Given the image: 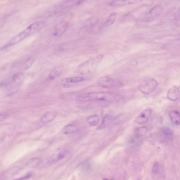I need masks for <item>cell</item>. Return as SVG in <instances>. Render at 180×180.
<instances>
[{
    "mask_svg": "<svg viewBox=\"0 0 180 180\" xmlns=\"http://www.w3.org/2000/svg\"><path fill=\"white\" fill-rule=\"evenodd\" d=\"M46 25V22L43 21H36L32 23L25 29L11 39L6 44L1 48V49H6L8 48L15 45L27 37L41 30L45 27Z\"/></svg>",
    "mask_w": 180,
    "mask_h": 180,
    "instance_id": "obj_1",
    "label": "cell"
},
{
    "mask_svg": "<svg viewBox=\"0 0 180 180\" xmlns=\"http://www.w3.org/2000/svg\"><path fill=\"white\" fill-rule=\"evenodd\" d=\"M115 100L113 94L105 92H90L80 95L77 98V100L80 101H100L111 102Z\"/></svg>",
    "mask_w": 180,
    "mask_h": 180,
    "instance_id": "obj_2",
    "label": "cell"
},
{
    "mask_svg": "<svg viewBox=\"0 0 180 180\" xmlns=\"http://www.w3.org/2000/svg\"><path fill=\"white\" fill-rule=\"evenodd\" d=\"M103 58V55H100L90 58L78 67L77 72L82 74H87L94 73L97 70Z\"/></svg>",
    "mask_w": 180,
    "mask_h": 180,
    "instance_id": "obj_3",
    "label": "cell"
},
{
    "mask_svg": "<svg viewBox=\"0 0 180 180\" xmlns=\"http://www.w3.org/2000/svg\"><path fill=\"white\" fill-rule=\"evenodd\" d=\"M158 86L156 80L153 79H148L144 80L138 87L139 89L143 94H150L156 89Z\"/></svg>",
    "mask_w": 180,
    "mask_h": 180,
    "instance_id": "obj_4",
    "label": "cell"
},
{
    "mask_svg": "<svg viewBox=\"0 0 180 180\" xmlns=\"http://www.w3.org/2000/svg\"><path fill=\"white\" fill-rule=\"evenodd\" d=\"M100 86L108 88H118L121 86V83L117 80L108 77L101 78L98 82Z\"/></svg>",
    "mask_w": 180,
    "mask_h": 180,
    "instance_id": "obj_5",
    "label": "cell"
},
{
    "mask_svg": "<svg viewBox=\"0 0 180 180\" xmlns=\"http://www.w3.org/2000/svg\"><path fill=\"white\" fill-rule=\"evenodd\" d=\"M152 112V110L151 108H147L136 117L135 120V122L138 124H141L147 122L151 117Z\"/></svg>",
    "mask_w": 180,
    "mask_h": 180,
    "instance_id": "obj_6",
    "label": "cell"
},
{
    "mask_svg": "<svg viewBox=\"0 0 180 180\" xmlns=\"http://www.w3.org/2000/svg\"><path fill=\"white\" fill-rule=\"evenodd\" d=\"M167 97L170 100L176 101L180 99V86H173L169 89Z\"/></svg>",
    "mask_w": 180,
    "mask_h": 180,
    "instance_id": "obj_7",
    "label": "cell"
},
{
    "mask_svg": "<svg viewBox=\"0 0 180 180\" xmlns=\"http://www.w3.org/2000/svg\"><path fill=\"white\" fill-rule=\"evenodd\" d=\"M68 23L66 21H62L56 26L54 35L55 36H60L64 33L67 29Z\"/></svg>",
    "mask_w": 180,
    "mask_h": 180,
    "instance_id": "obj_8",
    "label": "cell"
},
{
    "mask_svg": "<svg viewBox=\"0 0 180 180\" xmlns=\"http://www.w3.org/2000/svg\"><path fill=\"white\" fill-rule=\"evenodd\" d=\"M68 154V152L65 150H60L51 158L49 160L50 163H54L61 160L64 158Z\"/></svg>",
    "mask_w": 180,
    "mask_h": 180,
    "instance_id": "obj_9",
    "label": "cell"
},
{
    "mask_svg": "<svg viewBox=\"0 0 180 180\" xmlns=\"http://www.w3.org/2000/svg\"><path fill=\"white\" fill-rule=\"evenodd\" d=\"M58 115L56 111H49L46 112L41 117V120L43 123H46L53 120Z\"/></svg>",
    "mask_w": 180,
    "mask_h": 180,
    "instance_id": "obj_10",
    "label": "cell"
},
{
    "mask_svg": "<svg viewBox=\"0 0 180 180\" xmlns=\"http://www.w3.org/2000/svg\"><path fill=\"white\" fill-rule=\"evenodd\" d=\"M86 78L84 77H76L67 78L63 81V85L64 87H68L70 83H78L85 81Z\"/></svg>",
    "mask_w": 180,
    "mask_h": 180,
    "instance_id": "obj_11",
    "label": "cell"
},
{
    "mask_svg": "<svg viewBox=\"0 0 180 180\" xmlns=\"http://www.w3.org/2000/svg\"><path fill=\"white\" fill-rule=\"evenodd\" d=\"M169 116L174 125H180V113L178 111L175 110L170 111L169 113Z\"/></svg>",
    "mask_w": 180,
    "mask_h": 180,
    "instance_id": "obj_12",
    "label": "cell"
},
{
    "mask_svg": "<svg viewBox=\"0 0 180 180\" xmlns=\"http://www.w3.org/2000/svg\"><path fill=\"white\" fill-rule=\"evenodd\" d=\"M137 1H130V0H120L112 1L109 3V5L111 6H121L129 4H135L138 2Z\"/></svg>",
    "mask_w": 180,
    "mask_h": 180,
    "instance_id": "obj_13",
    "label": "cell"
},
{
    "mask_svg": "<svg viewBox=\"0 0 180 180\" xmlns=\"http://www.w3.org/2000/svg\"><path fill=\"white\" fill-rule=\"evenodd\" d=\"M163 8L161 6L157 5L152 8L148 13L149 17L154 18L159 16L161 13Z\"/></svg>",
    "mask_w": 180,
    "mask_h": 180,
    "instance_id": "obj_14",
    "label": "cell"
},
{
    "mask_svg": "<svg viewBox=\"0 0 180 180\" xmlns=\"http://www.w3.org/2000/svg\"><path fill=\"white\" fill-rule=\"evenodd\" d=\"M113 120V117L111 115H106L102 119L101 124L98 127V129H104L107 127Z\"/></svg>",
    "mask_w": 180,
    "mask_h": 180,
    "instance_id": "obj_15",
    "label": "cell"
},
{
    "mask_svg": "<svg viewBox=\"0 0 180 180\" xmlns=\"http://www.w3.org/2000/svg\"><path fill=\"white\" fill-rule=\"evenodd\" d=\"M148 132V129L146 127L143 126L137 128L135 130V136L137 138L142 137L146 135Z\"/></svg>",
    "mask_w": 180,
    "mask_h": 180,
    "instance_id": "obj_16",
    "label": "cell"
},
{
    "mask_svg": "<svg viewBox=\"0 0 180 180\" xmlns=\"http://www.w3.org/2000/svg\"><path fill=\"white\" fill-rule=\"evenodd\" d=\"M23 79V75L22 73H18L13 77L12 80V83L13 85H19L22 82Z\"/></svg>",
    "mask_w": 180,
    "mask_h": 180,
    "instance_id": "obj_17",
    "label": "cell"
},
{
    "mask_svg": "<svg viewBox=\"0 0 180 180\" xmlns=\"http://www.w3.org/2000/svg\"><path fill=\"white\" fill-rule=\"evenodd\" d=\"M78 131V127L73 125H68L63 129V133L65 134H72L75 133Z\"/></svg>",
    "mask_w": 180,
    "mask_h": 180,
    "instance_id": "obj_18",
    "label": "cell"
},
{
    "mask_svg": "<svg viewBox=\"0 0 180 180\" xmlns=\"http://www.w3.org/2000/svg\"><path fill=\"white\" fill-rule=\"evenodd\" d=\"M116 17H117V13H113L111 14L107 19L106 21L105 24V26H110L114 24L116 20Z\"/></svg>",
    "mask_w": 180,
    "mask_h": 180,
    "instance_id": "obj_19",
    "label": "cell"
},
{
    "mask_svg": "<svg viewBox=\"0 0 180 180\" xmlns=\"http://www.w3.org/2000/svg\"><path fill=\"white\" fill-rule=\"evenodd\" d=\"M100 117L97 115H93L88 117L87 119L88 123L91 126H95L98 124L99 122Z\"/></svg>",
    "mask_w": 180,
    "mask_h": 180,
    "instance_id": "obj_20",
    "label": "cell"
},
{
    "mask_svg": "<svg viewBox=\"0 0 180 180\" xmlns=\"http://www.w3.org/2000/svg\"><path fill=\"white\" fill-rule=\"evenodd\" d=\"M62 70V67H59L56 68L51 72L49 74V78L50 79H55L60 74Z\"/></svg>",
    "mask_w": 180,
    "mask_h": 180,
    "instance_id": "obj_21",
    "label": "cell"
},
{
    "mask_svg": "<svg viewBox=\"0 0 180 180\" xmlns=\"http://www.w3.org/2000/svg\"><path fill=\"white\" fill-rule=\"evenodd\" d=\"M98 20L97 18L95 17H92L87 20L86 22L87 26L89 27L94 26L97 24Z\"/></svg>",
    "mask_w": 180,
    "mask_h": 180,
    "instance_id": "obj_22",
    "label": "cell"
},
{
    "mask_svg": "<svg viewBox=\"0 0 180 180\" xmlns=\"http://www.w3.org/2000/svg\"><path fill=\"white\" fill-rule=\"evenodd\" d=\"M35 59L33 57H30L25 61L24 64V68L25 69H28L32 65L34 62Z\"/></svg>",
    "mask_w": 180,
    "mask_h": 180,
    "instance_id": "obj_23",
    "label": "cell"
},
{
    "mask_svg": "<svg viewBox=\"0 0 180 180\" xmlns=\"http://www.w3.org/2000/svg\"><path fill=\"white\" fill-rule=\"evenodd\" d=\"M160 165L158 162H156L153 165L152 171L154 174H158L160 170Z\"/></svg>",
    "mask_w": 180,
    "mask_h": 180,
    "instance_id": "obj_24",
    "label": "cell"
},
{
    "mask_svg": "<svg viewBox=\"0 0 180 180\" xmlns=\"http://www.w3.org/2000/svg\"><path fill=\"white\" fill-rule=\"evenodd\" d=\"M163 134L166 136H172L173 134V131L169 127L164 128L163 130Z\"/></svg>",
    "mask_w": 180,
    "mask_h": 180,
    "instance_id": "obj_25",
    "label": "cell"
},
{
    "mask_svg": "<svg viewBox=\"0 0 180 180\" xmlns=\"http://www.w3.org/2000/svg\"><path fill=\"white\" fill-rule=\"evenodd\" d=\"M31 174H27V175L23 177H21V178L18 179H17V180H25L30 178V177L31 176Z\"/></svg>",
    "mask_w": 180,
    "mask_h": 180,
    "instance_id": "obj_26",
    "label": "cell"
},
{
    "mask_svg": "<svg viewBox=\"0 0 180 180\" xmlns=\"http://www.w3.org/2000/svg\"><path fill=\"white\" fill-rule=\"evenodd\" d=\"M176 18L177 19H180V7L179 8L177 12L175 15Z\"/></svg>",
    "mask_w": 180,
    "mask_h": 180,
    "instance_id": "obj_27",
    "label": "cell"
}]
</instances>
